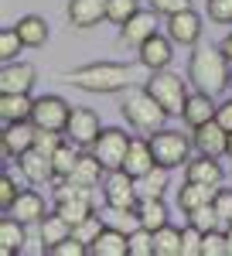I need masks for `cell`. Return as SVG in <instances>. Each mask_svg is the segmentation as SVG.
Returning a JSON list of instances; mask_svg holds the SVG:
<instances>
[{"label":"cell","mask_w":232,"mask_h":256,"mask_svg":"<svg viewBox=\"0 0 232 256\" xmlns=\"http://www.w3.org/2000/svg\"><path fill=\"white\" fill-rule=\"evenodd\" d=\"M188 79L194 82V89L218 96L232 86V62L226 58V52L215 44V48H198L194 44L192 62H188Z\"/></svg>","instance_id":"6da1fadb"},{"label":"cell","mask_w":232,"mask_h":256,"mask_svg":"<svg viewBox=\"0 0 232 256\" xmlns=\"http://www.w3.org/2000/svg\"><path fill=\"white\" fill-rule=\"evenodd\" d=\"M65 82H72L76 89H86V92H126L130 89V65L92 62V65H82L76 72H68Z\"/></svg>","instance_id":"7a4b0ae2"},{"label":"cell","mask_w":232,"mask_h":256,"mask_svg":"<svg viewBox=\"0 0 232 256\" xmlns=\"http://www.w3.org/2000/svg\"><path fill=\"white\" fill-rule=\"evenodd\" d=\"M120 113L123 120L134 126L136 134H157V130H164V120L171 116L154 96H150V89L144 86V89H126V96L120 102Z\"/></svg>","instance_id":"3957f363"},{"label":"cell","mask_w":232,"mask_h":256,"mask_svg":"<svg viewBox=\"0 0 232 256\" xmlns=\"http://www.w3.org/2000/svg\"><path fill=\"white\" fill-rule=\"evenodd\" d=\"M147 89H150V96L171 113V116H181V110H184V102H188V82L181 79V76H174L168 68H160V72H150V79H147Z\"/></svg>","instance_id":"277c9868"},{"label":"cell","mask_w":232,"mask_h":256,"mask_svg":"<svg viewBox=\"0 0 232 256\" xmlns=\"http://www.w3.org/2000/svg\"><path fill=\"white\" fill-rule=\"evenodd\" d=\"M194 140H188L181 130H157L150 134V147H154V160L164 168H181L188 164V150Z\"/></svg>","instance_id":"5b68a950"},{"label":"cell","mask_w":232,"mask_h":256,"mask_svg":"<svg viewBox=\"0 0 232 256\" xmlns=\"http://www.w3.org/2000/svg\"><path fill=\"white\" fill-rule=\"evenodd\" d=\"M130 144H134V137H130L126 130H120V126H106V130L96 137V144H92V154L106 164V171H120L123 160H126Z\"/></svg>","instance_id":"8992f818"},{"label":"cell","mask_w":232,"mask_h":256,"mask_svg":"<svg viewBox=\"0 0 232 256\" xmlns=\"http://www.w3.org/2000/svg\"><path fill=\"white\" fill-rule=\"evenodd\" d=\"M102 202H106L110 208H136V205H140L136 178L126 174L123 168H120V171H106V181H102Z\"/></svg>","instance_id":"52a82bcc"},{"label":"cell","mask_w":232,"mask_h":256,"mask_svg":"<svg viewBox=\"0 0 232 256\" xmlns=\"http://www.w3.org/2000/svg\"><path fill=\"white\" fill-rule=\"evenodd\" d=\"M68 116H72V106H68L62 96H41V99H34L31 123H34L38 130H58V134H65Z\"/></svg>","instance_id":"ba28073f"},{"label":"cell","mask_w":232,"mask_h":256,"mask_svg":"<svg viewBox=\"0 0 232 256\" xmlns=\"http://www.w3.org/2000/svg\"><path fill=\"white\" fill-rule=\"evenodd\" d=\"M99 134H102V126H99L96 110H89V106L72 110V116H68V123H65V140H72L76 147H92Z\"/></svg>","instance_id":"9c48e42d"},{"label":"cell","mask_w":232,"mask_h":256,"mask_svg":"<svg viewBox=\"0 0 232 256\" xmlns=\"http://www.w3.org/2000/svg\"><path fill=\"white\" fill-rule=\"evenodd\" d=\"M34 134H38V126H34L31 120L4 123V130H0V154H4V158H20L24 150L34 147Z\"/></svg>","instance_id":"30bf717a"},{"label":"cell","mask_w":232,"mask_h":256,"mask_svg":"<svg viewBox=\"0 0 232 256\" xmlns=\"http://www.w3.org/2000/svg\"><path fill=\"white\" fill-rule=\"evenodd\" d=\"M202 31H205V24H202V14H194V10H181V14L168 18V38L181 48H194Z\"/></svg>","instance_id":"8fae6325"},{"label":"cell","mask_w":232,"mask_h":256,"mask_svg":"<svg viewBox=\"0 0 232 256\" xmlns=\"http://www.w3.org/2000/svg\"><path fill=\"white\" fill-rule=\"evenodd\" d=\"M192 140H194V147H198V154H208V158L229 154V130H226L218 120H208V123L194 126Z\"/></svg>","instance_id":"7c38bea8"},{"label":"cell","mask_w":232,"mask_h":256,"mask_svg":"<svg viewBox=\"0 0 232 256\" xmlns=\"http://www.w3.org/2000/svg\"><path fill=\"white\" fill-rule=\"evenodd\" d=\"M18 168H20V174L28 178L31 184L58 181V178H55V164H52V154H44V150H38V147L24 150V154L18 158Z\"/></svg>","instance_id":"4fadbf2b"},{"label":"cell","mask_w":232,"mask_h":256,"mask_svg":"<svg viewBox=\"0 0 232 256\" xmlns=\"http://www.w3.org/2000/svg\"><path fill=\"white\" fill-rule=\"evenodd\" d=\"M34 79H38L34 65H28V62H4V68H0V92H31Z\"/></svg>","instance_id":"5bb4252c"},{"label":"cell","mask_w":232,"mask_h":256,"mask_svg":"<svg viewBox=\"0 0 232 256\" xmlns=\"http://www.w3.org/2000/svg\"><path fill=\"white\" fill-rule=\"evenodd\" d=\"M171 38H164V34H150V38L140 44V65L144 68H150V72H160V68H168L174 58L171 52Z\"/></svg>","instance_id":"9a60e30c"},{"label":"cell","mask_w":232,"mask_h":256,"mask_svg":"<svg viewBox=\"0 0 232 256\" xmlns=\"http://www.w3.org/2000/svg\"><path fill=\"white\" fill-rule=\"evenodd\" d=\"M215 113H218V102H215V96H208V92H192L188 96V102H184V110H181V120L188 123V126H202V123H208V120H215Z\"/></svg>","instance_id":"2e32d148"},{"label":"cell","mask_w":232,"mask_h":256,"mask_svg":"<svg viewBox=\"0 0 232 256\" xmlns=\"http://www.w3.org/2000/svg\"><path fill=\"white\" fill-rule=\"evenodd\" d=\"M154 14L157 10H136L134 18L120 28V38L126 41V44H136V48H140L150 34H157V18Z\"/></svg>","instance_id":"e0dca14e"},{"label":"cell","mask_w":232,"mask_h":256,"mask_svg":"<svg viewBox=\"0 0 232 256\" xmlns=\"http://www.w3.org/2000/svg\"><path fill=\"white\" fill-rule=\"evenodd\" d=\"M184 181H202V184L218 188V184H222V164H218V158L198 154L194 160H188V164H184Z\"/></svg>","instance_id":"ac0fdd59"},{"label":"cell","mask_w":232,"mask_h":256,"mask_svg":"<svg viewBox=\"0 0 232 256\" xmlns=\"http://www.w3.org/2000/svg\"><path fill=\"white\" fill-rule=\"evenodd\" d=\"M106 4L110 0H72L68 4V20L76 28H96L99 20H106Z\"/></svg>","instance_id":"d6986e66"},{"label":"cell","mask_w":232,"mask_h":256,"mask_svg":"<svg viewBox=\"0 0 232 256\" xmlns=\"http://www.w3.org/2000/svg\"><path fill=\"white\" fill-rule=\"evenodd\" d=\"M89 250H92V256H130V236H126L123 229L106 226Z\"/></svg>","instance_id":"ffe728a7"},{"label":"cell","mask_w":232,"mask_h":256,"mask_svg":"<svg viewBox=\"0 0 232 256\" xmlns=\"http://www.w3.org/2000/svg\"><path fill=\"white\" fill-rule=\"evenodd\" d=\"M31 113H34L31 92H0V120H4V123L31 120Z\"/></svg>","instance_id":"44dd1931"},{"label":"cell","mask_w":232,"mask_h":256,"mask_svg":"<svg viewBox=\"0 0 232 256\" xmlns=\"http://www.w3.org/2000/svg\"><path fill=\"white\" fill-rule=\"evenodd\" d=\"M154 147H150V140H134L130 144V150H126V160H123V171L134 178H144L150 168H154Z\"/></svg>","instance_id":"7402d4cb"},{"label":"cell","mask_w":232,"mask_h":256,"mask_svg":"<svg viewBox=\"0 0 232 256\" xmlns=\"http://www.w3.org/2000/svg\"><path fill=\"white\" fill-rule=\"evenodd\" d=\"M171 188V168L154 164L144 178H136V195L140 198H164V192Z\"/></svg>","instance_id":"603a6c76"},{"label":"cell","mask_w":232,"mask_h":256,"mask_svg":"<svg viewBox=\"0 0 232 256\" xmlns=\"http://www.w3.org/2000/svg\"><path fill=\"white\" fill-rule=\"evenodd\" d=\"M10 216L20 218L24 226H28V222H41V218L48 216V212H44V198H41L38 192H20V195L14 198V205H10Z\"/></svg>","instance_id":"cb8c5ba5"},{"label":"cell","mask_w":232,"mask_h":256,"mask_svg":"<svg viewBox=\"0 0 232 256\" xmlns=\"http://www.w3.org/2000/svg\"><path fill=\"white\" fill-rule=\"evenodd\" d=\"M102 174H106V164H102L96 154H78V160H76V168H72V174H68V181H78V184L99 188Z\"/></svg>","instance_id":"d4e9b609"},{"label":"cell","mask_w":232,"mask_h":256,"mask_svg":"<svg viewBox=\"0 0 232 256\" xmlns=\"http://www.w3.org/2000/svg\"><path fill=\"white\" fill-rule=\"evenodd\" d=\"M20 246H24V222L14 218L10 212H4V218H0V253L14 256L20 253Z\"/></svg>","instance_id":"484cf974"},{"label":"cell","mask_w":232,"mask_h":256,"mask_svg":"<svg viewBox=\"0 0 232 256\" xmlns=\"http://www.w3.org/2000/svg\"><path fill=\"white\" fill-rule=\"evenodd\" d=\"M215 192H218V188H212V184L184 181V188L178 192V208H181V212H192V208H198V205H208V202L215 198Z\"/></svg>","instance_id":"4316f807"},{"label":"cell","mask_w":232,"mask_h":256,"mask_svg":"<svg viewBox=\"0 0 232 256\" xmlns=\"http://www.w3.org/2000/svg\"><path fill=\"white\" fill-rule=\"evenodd\" d=\"M38 226H41V246H44V250H55L62 239L72 236V222H68V218H62L58 212L44 216Z\"/></svg>","instance_id":"83f0119b"},{"label":"cell","mask_w":232,"mask_h":256,"mask_svg":"<svg viewBox=\"0 0 232 256\" xmlns=\"http://www.w3.org/2000/svg\"><path fill=\"white\" fill-rule=\"evenodd\" d=\"M136 212H140V226L150 229V232H157L160 226H168V205H164V198H140Z\"/></svg>","instance_id":"f1b7e54d"},{"label":"cell","mask_w":232,"mask_h":256,"mask_svg":"<svg viewBox=\"0 0 232 256\" xmlns=\"http://www.w3.org/2000/svg\"><path fill=\"white\" fill-rule=\"evenodd\" d=\"M14 28H18V34L24 38V44H28V48H41V44L48 41V24H44V18H38V14L20 18Z\"/></svg>","instance_id":"f546056e"},{"label":"cell","mask_w":232,"mask_h":256,"mask_svg":"<svg viewBox=\"0 0 232 256\" xmlns=\"http://www.w3.org/2000/svg\"><path fill=\"white\" fill-rule=\"evenodd\" d=\"M154 256H181V229H174L171 222L160 226L154 232Z\"/></svg>","instance_id":"4dcf8cb0"},{"label":"cell","mask_w":232,"mask_h":256,"mask_svg":"<svg viewBox=\"0 0 232 256\" xmlns=\"http://www.w3.org/2000/svg\"><path fill=\"white\" fill-rule=\"evenodd\" d=\"M102 222L113 226V229H123V232L130 236L134 229H140V212H136V208H110V205H106Z\"/></svg>","instance_id":"1f68e13d"},{"label":"cell","mask_w":232,"mask_h":256,"mask_svg":"<svg viewBox=\"0 0 232 256\" xmlns=\"http://www.w3.org/2000/svg\"><path fill=\"white\" fill-rule=\"evenodd\" d=\"M55 212L62 218H68V222H72V229H76L78 222H86L89 216H96L92 202H82V198H72V202H55Z\"/></svg>","instance_id":"d6a6232c"},{"label":"cell","mask_w":232,"mask_h":256,"mask_svg":"<svg viewBox=\"0 0 232 256\" xmlns=\"http://www.w3.org/2000/svg\"><path fill=\"white\" fill-rule=\"evenodd\" d=\"M76 160H78V150H76V144L72 140H62L58 144V150L52 154V164H55V178L62 181V178H68L72 174V168H76Z\"/></svg>","instance_id":"836d02e7"},{"label":"cell","mask_w":232,"mask_h":256,"mask_svg":"<svg viewBox=\"0 0 232 256\" xmlns=\"http://www.w3.org/2000/svg\"><path fill=\"white\" fill-rule=\"evenodd\" d=\"M188 226L202 229V232H212V229H222V218H218V212H215V205L208 202V205H198V208L188 212Z\"/></svg>","instance_id":"e575fe53"},{"label":"cell","mask_w":232,"mask_h":256,"mask_svg":"<svg viewBox=\"0 0 232 256\" xmlns=\"http://www.w3.org/2000/svg\"><path fill=\"white\" fill-rule=\"evenodd\" d=\"M136 10H140V0H110V4H106V20H113V24L123 28Z\"/></svg>","instance_id":"d590c367"},{"label":"cell","mask_w":232,"mask_h":256,"mask_svg":"<svg viewBox=\"0 0 232 256\" xmlns=\"http://www.w3.org/2000/svg\"><path fill=\"white\" fill-rule=\"evenodd\" d=\"M20 48H28V44H24V38L18 34V28H4V31H0V58L14 62Z\"/></svg>","instance_id":"8d00e7d4"},{"label":"cell","mask_w":232,"mask_h":256,"mask_svg":"<svg viewBox=\"0 0 232 256\" xmlns=\"http://www.w3.org/2000/svg\"><path fill=\"white\" fill-rule=\"evenodd\" d=\"M130 256H154V232L150 229H134L130 232Z\"/></svg>","instance_id":"74e56055"},{"label":"cell","mask_w":232,"mask_h":256,"mask_svg":"<svg viewBox=\"0 0 232 256\" xmlns=\"http://www.w3.org/2000/svg\"><path fill=\"white\" fill-rule=\"evenodd\" d=\"M102 229H106V222H102V216H89L86 222H78L76 229H72V236H76V239H82V242H89V246H92V242H96V236L102 232Z\"/></svg>","instance_id":"f35d334b"},{"label":"cell","mask_w":232,"mask_h":256,"mask_svg":"<svg viewBox=\"0 0 232 256\" xmlns=\"http://www.w3.org/2000/svg\"><path fill=\"white\" fill-rule=\"evenodd\" d=\"M212 205H215V212H218V218H222V229H229L232 226V188H218Z\"/></svg>","instance_id":"ab89813d"},{"label":"cell","mask_w":232,"mask_h":256,"mask_svg":"<svg viewBox=\"0 0 232 256\" xmlns=\"http://www.w3.org/2000/svg\"><path fill=\"white\" fill-rule=\"evenodd\" d=\"M202 229H194V226H188V229H181V256H202Z\"/></svg>","instance_id":"60d3db41"},{"label":"cell","mask_w":232,"mask_h":256,"mask_svg":"<svg viewBox=\"0 0 232 256\" xmlns=\"http://www.w3.org/2000/svg\"><path fill=\"white\" fill-rule=\"evenodd\" d=\"M48 253H52V256H86V253H92V250H89V242L68 236V239H62L55 250H48Z\"/></svg>","instance_id":"b9f144b4"},{"label":"cell","mask_w":232,"mask_h":256,"mask_svg":"<svg viewBox=\"0 0 232 256\" xmlns=\"http://www.w3.org/2000/svg\"><path fill=\"white\" fill-rule=\"evenodd\" d=\"M150 10L164 14V18H174L181 10H192V0H150Z\"/></svg>","instance_id":"7bdbcfd3"},{"label":"cell","mask_w":232,"mask_h":256,"mask_svg":"<svg viewBox=\"0 0 232 256\" xmlns=\"http://www.w3.org/2000/svg\"><path fill=\"white\" fill-rule=\"evenodd\" d=\"M18 184H14V178L4 174L0 178V212H10V205H14V198H18Z\"/></svg>","instance_id":"ee69618b"},{"label":"cell","mask_w":232,"mask_h":256,"mask_svg":"<svg viewBox=\"0 0 232 256\" xmlns=\"http://www.w3.org/2000/svg\"><path fill=\"white\" fill-rule=\"evenodd\" d=\"M208 18L215 24H232V0H208Z\"/></svg>","instance_id":"f6af8a7d"},{"label":"cell","mask_w":232,"mask_h":256,"mask_svg":"<svg viewBox=\"0 0 232 256\" xmlns=\"http://www.w3.org/2000/svg\"><path fill=\"white\" fill-rule=\"evenodd\" d=\"M58 144H62V134H58V130H38V134H34V147L44 150V154H55Z\"/></svg>","instance_id":"bcb514c9"},{"label":"cell","mask_w":232,"mask_h":256,"mask_svg":"<svg viewBox=\"0 0 232 256\" xmlns=\"http://www.w3.org/2000/svg\"><path fill=\"white\" fill-rule=\"evenodd\" d=\"M215 120H218V123H222V126H226V130L232 134V99L218 102V113H215Z\"/></svg>","instance_id":"7dc6e473"},{"label":"cell","mask_w":232,"mask_h":256,"mask_svg":"<svg viewBox=\"0 0 232 256\" xmlns=\"http://www.w3.org/2000/svg\"><path fill=\"white\" fill-rule=\"evenodd\" d=\"M218 48H222V52H226V58L232 62V34H226V38H222V44H218Z\"/></svg>","instance_id":"c3c4849f"},{"label":"cell","mask_w":232,"mask_h":256,"mask_svg":"<svg viewBox=\"0 0 232 256\" xmlns=\"http://www.w3.org/2000/svg\"><path fill=\"white\" fill-rule=\"evenodd\" d=\"M226 239H229V256H232V226L226 229Z\"/></svg>","instance_id":"681fc988"},{"label":"cell","mask_w":232,"mask_h":256,"mask_svg":"<svg viewBox=\"0 0 232 256\" xmlns=\"http://www.w3.org/2000/svg\"><path fill=\"white\" fill-rule=\"evenodd\" d=\"M229 158H232V134H229Z\"/></svg>","instance_id":"f907efd6"},{"label":"cell","mask_w":232,"mask_h":256,"mask_svg":"<svg viewBox=\"0 0 232 256\" xmlns=\"http://www.w3.org/2000/svg\"><path fill=\"white\" fill-rule=\"evenodd\" d=\"M229 89H232V86H229Z\"/></svg>","instance_id":"816d5d0a"}]
</instances>
